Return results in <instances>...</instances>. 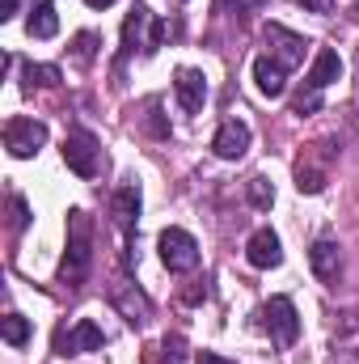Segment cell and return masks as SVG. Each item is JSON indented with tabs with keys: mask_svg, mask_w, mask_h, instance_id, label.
Listing matches in <instances>:
<instances>
[{
	"mask_svg": "<svg viewBox=\"0 0 359 364\" xmlns=\"http://www.w3.org/2000/svg\"><path fill=\"white\" fill-rule=\"evenodd\" d=\"M89 267H93V216L85 208H72L68 212V250H64V263H60V284L81 288Z\"/></svg>",
	"mask_w": 359,
	"mask_h": 364,
	"instance_id": "6da1fadb",
	"label": "cell"
},
{
	"mask_svg": "<svg viewBox=\"0 0 359 364\" xmlns=\"http://www.w3.org/2000/svg\"><path fill=\"white\" fill-rule=\"evenodd\" d=\"M165 38H170V21H157L148 4H131L127 17H123V51H118V64H123L131 51L153 55Z\"/></svg>",
	"mask_w": 359,
	"mask_h": 364,
	"instance_id": "7a4b0ae2",
	"label": "cell"
},
{
	"mask_svg": "<svg viewBox=\"0 0 359 364\" xmlns=\"http://www.w3.org/2000/svg\"><path fill=\"white\" fill-rule=\"evenodd\" d=\"M110 305L123 314V322L127 326H148L153 322V301H148V292L136 284V279H127V275H118L114 284H110Z\"/></svg>",
	"mask_w": 359,
	"mask_h": 364,
	"instance_id": "3957f363",
	"label": "cell"
},
{
	"mask_svg": "<svg viewBox=\"0 0 359 364\" xmlns=\"http://www.w3.org/2000/svg\"><path fill=\"white\" fill-rule=\"evenodd\" d=\"M263 326H267L275 348H292L300 339V314H296L292 296H270L263 305Z\"/></svg>",
	"mask_w": 359,
	"mask_h": 364,
	"instance_id": "277c9868",
	"label": "cell"
},
{
	"mask_svg": "<svg viewBox=\"0 0 359 364\" xmlns=\"http://www.w3.org/2000/svg\"><path fill=\"white\" fill-rule=\"evenodd\" d=\"M157 246H161V263L174 275H186V272L199 267V242H194L186 229H178V225H170V229L157 237Z\"/></svg>",
	"mask_w": 359,
	"mask_h": 364,
	"instance_id": "5b68a950",
	"label": "cell"
},
{
	"mask_svg": "<svg viewBox=\"0 0 359 364\" xmlns=\"http://www.w3.org/2000/svg\"><path fill=\"white\" fill-rule=\"evenodd\" d=\"M64 166H68L72 174H81V178H97V170H101V149H97L93 132H85V127L68 132V140H64Z\"/></svg>",
	"mask_w": 359,
	"mask_h": 364,
	"instance_id": "8992f818",
	"label": "cell"
},
{
	"mask_svg": "<svg viewBox=\"0 0 359 364\" xmlns=\"http://www.w3.org/2000/svg\"><path fill=\"white\" fill-rule=\"evenodd\" d=\"M43 144H47V123H38V119H9V123H4V149H9L17 161L34 157Z\"/></svg>",
	"mask_w": 359,
	"mask_h": 364,
	"instance_id": "52a82bcc",
	"label": "cell"
},
{
	"mask_svg": "<svg viewBox=\"0 0 359 364\" xmlns=\"http://www.w3.org/2000/svg\"><path fill=\"white\" fill-rule=\"evenodd\" d=\"M97 348H106V331L97 322H89V318H77L72 326H64L55 335V352L60 356H81V352H97Z\"/></svg>",
	"mask_w": 359,
	"mask_h": 364,
	"instance_id": "ba28073f",
	"label": "cell"
},
{
	"mask_svg": "<svg viewBox=\"0 0 359 364\" xmlns=\"http://www.w3.org/2000/svg\"><path fill=\"white\" fill-rule=\"evenodd\" d=\"M267 47H270V60H279L283 68H296V64H304V51H309V38H300V34H292L287 26H279V21H270L267 26Z\"/></svg>",
	"mask_w": 359,
	"mask_h": 364,
	"instance_id": "9c48e42d",
	"label": "cell"
},
{
	"mask_svg": "<svg viewBox=\"0 0 359 364\" xmlns=\"http://www.w3.org/2000/svg\"><path fill=\"white\" fill-rule=\"evenodd\" d=\"M110 216H114L118 233L131 242V233H136V225H140V182H123V186L114 191V199H110Z\"/></svg>",
	"mask_w": 359,
	"mask_h": 364,
	"instance_id": "30bf717a",
	"label": "cell"
},
{
	"mask_svg": "<svg viewBox=\"0 0 359 364\" xmlns=\"http://www.w3.org/2000/svg\"><path fill=\"white\" fill-rule=\"evenodd\" d=\"M245 149H250V127H245L241 119L220 123V132L211 136V153H216L220 161H241Z\"/></svg>",
	"mask_w": 359,
	"mask_h": 364,
	"instance_id": "8fae6325",
	"label": "cell"
},
{
	"mask_svg": "<svg viewBox=\"0 0 359 364\" xmlns=\"http://www.w3.org/2000/svg\"><path fill=\"white\" fill-rule=\"evenodd\" d=\"M174 93H178V106L186 114H199L203 102H207V77L199 68H178L174 73Z\"/></svg>",
	"mask_w": 359,
	"mask_h": 364,
	"instance_id": "7c38bea8",
	"label": "cell"
},
{
	"mask_svg": "<svg viewBox=\"0 0 359 364\" xmlns=\"http://www.w3.org/2000/svg\"><path fill=\"white\" fill-rule=\"evenodd\" d=\"M245 259H250V267H258V272H270V267H279V263H283V246H279V233H275V229H258V233L245 242Z\"/></svg>",
	"mask_w": 359,
	"mask_h": 364,
	"instance_id": "4fadbf2b",
	"label": "cell"
},
{
	"mask_svg": "<svg viewBox=\"0 0 359 364\" xmlns=\"http://www.w3.org/2000/svg\"><path fill=\"white\" fill-rule=\"evenodd\" d=\"M309 267H313V275H317L321 284H338V275H343V255H338V242H330V237L313 242V246H309Z\"/></svg>",
	"mask_w": 359,
	"mask_h": 364,
	"instance_id": "5bb4252c",
	"label": "cell"
},
{
	"mask_svg": "<svg viewBox=\"0 0 359 364\" xmlns=\"http://www.w3.org/2000/svg\"><path fill=\"white\" fill-rule=\"evenodd\" d=\"M338 77H343V60H338V51H334V47H321V51L313 55V68H309L304 85H309V90H330Z\"/></svg>",
	"mask_w": 359,
	"mask_h": 364,
	"instance_id": "9a60e30c",
	"label": "cell"
},
{
	"mask_svg": "<svg viewBox=\"0 0 359 364\" xmlns=\"http://www.w3.org/2000/svg\"><path fill=\"white\" fill-rule=\"evenodd\" d=\"M26 30H30V38H55V34H60V17H55V4H51V0H30V17H26Z\"/></svg>",
	"mask_w": 359,
	"mask_h": 364,
	"instance_id": "2e32d148",
	"label": "cell"
},
{
	"mask_svg": "<svg viewBox=\"0 0 359 364\" xmlns=\"http://www.w3.org/2000/svg\"><path fill=\"white\" fill-rule=\"evenodd\" d=\"M254 81H258V90L267 93V97H279V93L287 90V68L279 60H270V55H258L254 60Z\"/></svg>",
	"mask_w": 359,
	"mask_h": 364,
	"instance_id": "e0dca14e",
	"label": "cell"
},
{
	"mask_svg": "<svg viewBox=\"0 0 359 364\" xmlns=\"http://www.w3.org/2000/svg\"><path fill=\"white\" fill-rule=\"evenodd\" d=\"M21 85L26 90H55L60 85V68L55 64H21Z\"/></svg>",
	"mask_w": 359,
	"mask_h": 364,
	"instance_id": "ac0fdd59",
	"label": "cell"
},
{
	"mask_svg": "<svg viewBox=\"0 0 359 364\" xmlns=\"http://www.w3.org/2000/svg\"><path fill=\"white\" fill-rule=\"evenodd\" d=\"M0 335H4L9 348H26V343H30V322H26L21 314H4V318H0Z\"/></svg>",
	"mask_w": 359,
	"mask_h": 364,
	"instance_id": "d6986e66",
	"label": "cell"
},
{
	"mask_svg": "<svg viewBox=\"0 0 359 364\" xmlns=\"http://www.w3.org/2000/svg\"><path fill=\"white\" fill-rule=\"evenodd\" d=\"M296 186H300L304 195H317V191L326 186V166H313V161H300V166H296Z\"/></svg>",
	"mask_w": 359,
	"mask_h": 364,
	"instance_id": "ffe728a7",
	"label": "cell"
},
{
	"mask_svg": "<svg viewBox=\"0 0 359 364\" xmlns=\"http://www.w3.org/2000/svg\"><path fill=\"white\" fill-rule=\"evenodd\" d=\"M161 364H190V348L182 335H165L161 339Z\"/></svg>",
	"mask_w": 359,
	"mask_h": 364,
	"instance_id": "44dd1931",
	"label": "cell"
},
{
	"mask_svg": "<svg viewBox=\"0 0 359 364\" xmlns=\"http://www.w3.org/2000/svg\"><path fill=\"white\" fill-rule=\"evenodd\" d=\"M245 191H250V203H254L258 212H270V203H275V186H270V182L263 178V174L245 182Z\"/></svg>",
	"mask_w": 359,
	"mask_h": 364,
	"instance_id": "7402d4cb",
	"label": "cell"
},
{
	"mask_svg": "<svg viewBox=\"0 0 359 364\" xmlns=\"http://www.w3.org/2000/svg\"><path fill=\"white\" fill-rule=\"evenodd\" d=\"M317 110H321V90H309V85H304V90L292 97V114L309 119V114H317Z\"/></svg>",
	"mask_w": 359,
	"mask_h": 364,
	"instance_id": "603a6c76",
	"label": "cell"
},
{
	"mask_svg": "<svg viewBox=\"0 0 359 364\" xmlns=\"http://www.w3.org/2000/svg\"><path fill=\"white\" fill-rule=\"evenodd\" d=\"M93 47H97V34H89V30L72 38V55H77V64H89V60H93Z\"/></svg>",
	"mask_w": 359,
	"mask_h": 364,
	"instance_id": "cb8c5ba5",
	"label": "cell"
},
{
	"mask_svg": "<svg viewBox=\"0 0 359 364\" xmlns=\"http://www.w3.org/2000/svg\"><path fill=\"white\" fill-rule=\"evenodd\" d=\"M9 208H13V229L21 233V229L30 225V203H26L21 195H13V203H9Z\"/></svg>",
	"mask_w": 359,
	"mask_h": 364,
	"instance_id": "d4e9b609",
	"label": "cell"
},
{
	"mask_svg": "<svg viewBox=\"0 0 359 364\" xmlns=\"http://www.w3.org/2000/svg\"><path fill=\"white\" fill-rule=\"evenodd\" d=\"M296 4H300L304 13H321V17H326V13H334V0H296Z\"/></svg>",
	"mask_w": 359,
	"mask_h": 364,
	"instance_id": "484cf974",
	"label": "cell"
},
{
	"mask_svg": "<svg viewBox=\"0 0 359 364\" xmlns=\"http://www.w3.org/2000/svg\"><path fill=\"white\" fill-rule=\"evenodd\" d=\"M228 4H233L237 13H258V9H263L267 0H228Z\"/></svg>",
	"mask_w": 359,
	"mask_h": 364,
	"instance_id": "4316f807",
	"label": "cell"
},
{
	"mask_svg": "<svg viewBox=\"0 0 359 364\" xmlns=\"http://www.w3.org/2000/svg\"><path fill=\"white\" fill-rule=\"evenodd\" d=\"M17 17V0H0V21H13Z\"/></svg>",
	"mask_w": 359,
	"mask_h": 364,
	"instance_id": "83f0119b",
	"label": "cell"
},
{
	"mask_svg": "<svg viewBox=\"0 0 359 364\" xmlns=\"http://www.w3.org/2000/svg\"><path fill=\"white\" fill-rule=\"evenodd\" d=\"M194 364H233V360H224V356H216V352H199Z\"/></svg>",
	"mask_w": 359,
	"mask_h": 364,
	"instance_id": "f1b7e54d",
	"label": "cell"
},
{
	"mask_svg": "<svg viewBox=\"0 0 359 364\" xmlns=\"http://www.w3.org/2000/svg\"><path fill=\"white\" fill-rule=\"evenodd\" d=\"M85 4H89V9H110L114 0H85Z\"/></svg>",
	"mask_w": 359,
	"mask_h": 364,
	"instance_id": "f546056e",
	"label": "cell"
},
{
	"mask_svg": "<svg viewBox=\"0 0 359 364\" xmlns=\"http://www.w3.org/2000/svg\"><path fill=\"white\" fill-rule=\"evenodd\" d=\"M351 17H355V21H359V4H355V9H351Z\"/></svg>",
	"mask_w": 359,
	"mask_h": 364,
	"instance_id": "4dcf8cb0",
	"label": "cell"
}]
</instances>
